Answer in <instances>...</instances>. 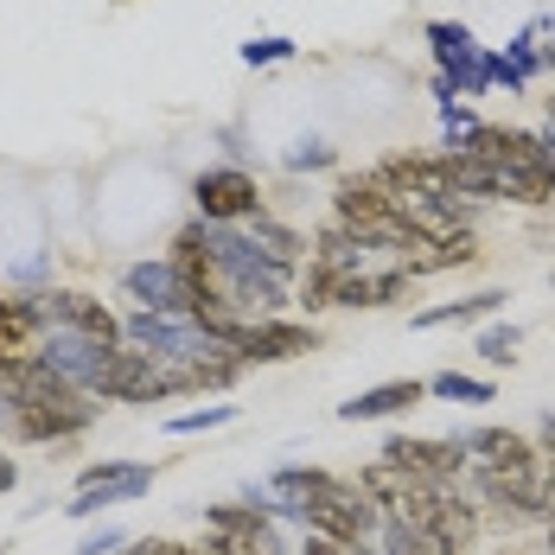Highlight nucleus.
Here are the masks:
<instances>
[{
	"label": "nucleus",
	"mask_w": 555,
	"mask_h": 555,
	"mask_svg": "<svg viewBox=\"0 0 555 555\" xmlns=\"http://www.w3.org/2000/svg\"><path fill=\"white\" fill-rule=\"evenodd\" d=\"M96 402H160V396H179L167 364H154L147 351H134V345H115L109 364L96 371V384H90Z\"/></svg>",
	"instance_id": "f257e3e1"
},
{
	"label": "nucleus",
	"mask_w": 555,
	"mask_h": 555,
	"mask_svg": "<svg viewBox=\"0 0 555 555\" xmlns=\"http://www.w3.org/2000/svg\"><path fill=\"white\" fill-rule=\"evenodd\" d=\"M192 198H198V218L205 223H243L262 218V192L243 167H211L192 179Z\"/></svg>",
	"instance_id": "f03ea898"
},
{
	"label": "nucleus",
	"mask_w": 555,
	"mask_h": 555,
	"mask_svg": "<svg viewBox=\"0 0 555 555\" xmlns=\"http://www.w3.org/2000/svg\"><path fill=\"white\" fill-rule=\"evenodd\" d=\"M39 320H46L52 333H83V338H96V345H121V320H115L103 300H90V294H70V287L39 294Z\"/></svg>",
	"instance_id": "7ed1b4c3"
},
{
	"label": "nucleus",
	"mask_w": 555,
	"mask_h": 555,
	"mask_svg": "<svg viewBox=\"0 0 555 555\" xmlns=\"http://www.w3.org/2000/svg\"><path fill=\"white\" fill-rule=\"evenodd\" d=\"M428 39H435V57H441V70H447V77H441L447 90H453V83H460L466 96H486V90H492V57L473 46V33H466V26L435 20V26H428Z\"/></svg>",
	"instance_id": "20e7f679"
},
{
	"label": "nucleus",
	"mask_w": 555,
	"mask_h": 555,
	"mask_svg": "<svg viewBox=\"0 0 555 555\" xmlns=\"http://www.w3.org/2000/svg\"><path fill=\"white\" fill-rule=\"evenodd\" d=\"M128 294L141 300V313H172V320H192L198 313V294L185 287V275L172 262H134L128 269Z\"/></svg>",
	"instance_id": "39448f33"
},
{
	"label": "nucleus",
	"mask_w": 555,
	"mask_h": 555,
	"mask_svg": "<svg viewBox=\"0 0 555 555\" xmlns=\"http://www.w3.org/2000/svg\"><path fill=\"white\" fill-rule=\"evenodd\" d=\"M147 486H154V473H147V466H121V460H103V466H90V473H83V486H77V504H70V517H96L103 504L141 499Z\"/></svg>",
	"instance_id": "423d86ee"
},
{
	"label": "nucleus",
	"mask_w": 555,
	"mask_h": 555,
	"mask_svg": "<svg viewBox=\"0 0 555 555\" xmlns=\"http://www.w3.org/2000/svg\"><path fill=\"white\" fill-rule=\"evenodd\" d=\"M109 351H115V345H96V338H83V333H52L46 345H39V358L52 364L57 377H70L77 389L96 384V371L109 364Z\"/></svg>",
	"instance_id": "0eeeda50"
},
{
	"label": "nucleus",
	"mask_w": 555,
	"mask_h": 555,
	"mask_svg": "<svg viewBox=\"0 0 555 555\" xmlns=\"http://www.w3.org/2000/svg\"><path fill=\"white\" fill-rule=\"evenodd\" d=\"M384 460H396L402 473H415V479H428V486H447L466 453H460V441H389Z\"/></svg>",
	"instance_id": "6e6552de"
},
{
	"label": "nucleus",
	"mask_w": 555,
	"mask_h": 555,
	"mask_svg": "<svg viewBox=\"0 0 555 555\" xmlns=\"http://www.w3.org/2000/svg\"><path fill=\"white\" fill-rule=\"evenodd\" d=\"M46 333L39 320V294L20 300V294H0V358H33V338Z\"/></svg>",
	"instance_id": "1a4fd4ad"
},
{
	"label": "nucleus",
	"mask_w": 555,
	"mask_h": 555,
	"mask_svg": "<svg viewBox=\"0 0 555 555\" xmlns=\"http://www.w3.org/2000/svg\"><path fill=\"white\" fill-rule=\"evenodd\" d=\"M466 453H479V460L499 466V473H537V447L524 441V435H511V428H479V435H466Z\"/></svg>",
	"instance_id": "9d476101"
},
{
	"label": "nucleus",
	"mask_w": 555,
	"mask_h": 555,
	"mask_svg": "<svg viewBox=\"0 0 555 555\" xmlns=\"http://www.w3.org/2000/svg\"><path fill=\"white\" fill-rule=\"evenodd\" d=\"M473 530H479V524H473V511H466V504H453V499H441V504H435V517L422 524V537H428V550H435V555H466V550H473Z\"/></svg>",
	"instance_id": "9b49d317"
},
{
	"label": "nucleus",
	"mask_w": 555,
	"mask_h": 555,
	"mask_svg": "<svg viewBox=\"0 0 555 555\" xmlns=\"http://www.w3.org/2000/svg\"><path fill=\"white\" fill-rule=\"evenodd\" d=\"M402 294H409V269H384V275L358 269V275L338 281V307H389Z\"/></svg>",
	"instance_id": "f8f14e48"
},
{
	"label": "nucleus",
	"mask_w": 555,
	"mask_h": 555,
	"mask_svg": "<svg viewBox=\"0 0 555 555\" xmlns=\"http://www.w3.org/2000/svg\"><path fill=\"white\" fill-rule=\"evenodd\" d=\"M422 389L415 377H402V384H377L364 389V396H351V402H338V415L345 422H377V415H396V409H409V402H422Z\"/></svg>",
	"instance_id": "ddd939ff"
},
{
	"label": "nucleus",
	"mask_w": 555,
	"mask_h": 555,
	"mask_svg": "<svg viewBox=\"0 0 555 555\" xmlns=\"http://www.w3.org/2000/svg\"><path fill=\"white\" fill-rule=\"evenodd\" d=\"M504 307L499 287H486V294H473V300H453V307H435V313H422V326H466V320H492Z\"/></svg>",
	"instance_id": "4468645a"
},
{
	"label": "nucleus",
	"mask_w": 555,
	"mask_h": 555,
	"mask_svg": "<svg viewBox=\"0 0 555 555\" xmlns=\"http://www.w3.org/2000/svg\"><path fill=\"white\" fill-rule=\"evenodd\" d=\"M230 415H236L230 402H211V409H192V415H172L167 428H172V435H198V428H223Z\"/></svg>",
	"instance_id": "2eb2a0df"
},
{
	"label": "nucleus",
	"mask_w": 555,
	"mask_h": 555,
	"mask_svg": "<svg viewBox=\"0 0 555 555\" xmlns=\"http://www.w3.org/2000/svg\"><path fill=\"white\" fill-rule=\"evenodd\" d=\"M435 396H460V402H492V384H479V377H460V371H447V377H435Z\"/></svg>",
	"instance_id": "dca6fc26"
},
{
	"label": "nucleus",
	"mask_w": 555,
	"mask_h": 555,
	"mask_svg": "<svg viewBox=\"0 0 555 555\" xmlns=\"http://www.w3.org/2000/svg\"><path fill=\"white\" fill-rule=\"evenodd\" d=\"M479 351H486L492 364H511V358H517V326H492V333L479 338Z\"/></svg>",
	"instance_id": "f3484780"
},
{
	"label": "nucleus",
	"mask_w": 555,
	"mask_h": 555,
	"mask_svg": "<svg viewBox=\"0 0 555 555\" xmlns=\"http://www.w3.org/2000/svg\"><path fill=\"white\" fill-rule=\"evenodd\" d=\"M281 57H294L287 39H249V46H243V64H281Z\"/></svg>",
	"instance_id": "a211bd4d"
},
{
	"label": "nucleus",
	"mask_w": 555,
	"mask_h": 555,
	"mask_svg": "<svg viewBox=\"0 0 555 555\" xmlns=\"http://www.w3.org/2000/svg\"><path fill=\"white\" fill-rule=\"evenodd\" d=\"M134 555H211V550H185V543H167V537H147V543H134Z\"/></svg>",
	"instance_id": "6ab92c4d"
},
{
	"label": "nucleus",
	"mask_w": 555,
	"mask_h": 555,
	"mask_svg": "<svg viewBox=\"0 0 555 555\" xmlns=\"http://www.w3.org/2000/svg\"><path fill=\"white\" fill-rule=\"evenodd\" d=\"M326 160H333V147H307V141L287 154V167H326Z\"/></svg>",
	"instance_id": "aec40b11"
},
{
	"label": "nucleus",
	"mask_w": 555,
	"mask_h": 555,
	"mask_svg": "<svg viewBox=\"0 0 555 555\" xmlns=\"http://www.w3.org/2000/svg\"><path fill=\"white\" fill-rule=\"evenodd\" d=\"M115 550H121V530H103V537H90L77 555H115Z\"/></svg>",
	"instance_id": "412c9836"
},
{
	"label": "nucleus",
	"mask_w": 555,
	"mask_h": 555,
	"mask_svg": "<svg viewBox=\"0 0 555 555\" xmlns=\"http://www.w3.org/2000/svg\"><path fill=\"white\" fill-rule=\"evenodd\" d=\"M300 555H351V543H333V537H307Z\"/></svg>",
	"instance_id": "4be33fe9"
},
{
	"label": "nucleus",
	"mask_w": 555,
	"mask_h": 555,
	"mask_svg": "<svg viewBox=\"0 0 555 555\" xmlns=\"http://www.w3.org/2000/svg\"><path fill=\"white\" fill-rule=\"evenodd\" d=\"M13 479H20V466H13V460H0V492H7Z\"/></svg>",
	"instance_id": "5701e85b"
},
{
	"label": "nucleus",
	"mask_w": 555,
	"mask_h": 555,
	"mask_svg": "<svg viewBox=\"0 0 555 555\" xmlns=\"http://www.w3.org/2000/svg\"><path fill=\"white\" fill-rule=\"evenodd\" d=\"M543 447H550V453H555V415H550V422H543Z\"/></svg>",
	"instance_id": "b1692460"
},
{
	"label": "nucleus",
	"mask_w": 555,
	"mask_h": 555,
	"mask_svg": "<svg viewBox=\"0 0 555 555\" xmlns=\"http://www.w3.org/2000/svg\"><path fill=\"white\" fill-rule=\"evenodd\" d=\"M550 550H555V511H550Z\"/></svg>",
	"instance_id": "393cba45"
},
{
	"label": "nucleus",
	"mask_w": 555,
	"mask_h": 555,
	"mask_svg": "<svg viewBox=\"0 0 555 555\" xmlns=\"http://www.w3.org/2000/svg\"><path fill=\"white\" fill-rule=\"evenodd\" d=\"M550 134H555V96H550Z\"/></svg>",
	"instance_id": "a878e982"
},
{
	"label": "nucleus",
	"mask_w": 555,
	"mask_h": 555,
	"mask_svg": "<svg viewBox=\"0 0 555 555\" xmlns=\"http://www.w3.org/2000/svg\"><path fill=\"white\" fill-rule=\"evenodd\" d=\"M550 64H555V52H550Z\"/></svg>",
	"instance_id": "bb28decb"
}]
</instances>
